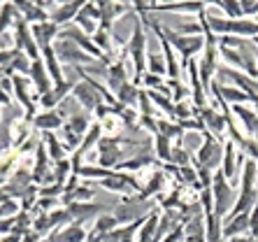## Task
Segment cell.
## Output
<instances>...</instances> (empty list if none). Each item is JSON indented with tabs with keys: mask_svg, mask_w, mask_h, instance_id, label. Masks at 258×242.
Here are the masks:
<instances>
[{
	"mask_svg": "<svg viewBox=\"0 0 258 242\" xmlns=\"http://www.w3.org/2000/svg\"><path fill=\"white\" fill-rule=\"evenodd\" d=\"M154 210H156V203H154V200L144 198L142 194H133V196H123L121 203L114 205L112 214H114V219L121 226H126V224H133V221L144 219Z\"/></svg>",
	"mask_w": 258,
	"mask_h": 242,
	"instance_id": "cell-1",
	"label": "cell"
},
{
	"mask_svg": "<svg viewBox=\"0 0 258 242\" xmlns=\"http://www.w3.org/2000/svg\"><path fill=\"white\" fill-rule=\"evenodd\" d=\"M212 196H214V214L219 219H226L230 212H233L235 203H237V194H235L233 184L223 177L221 170L214 172V179H212Z\"/></svg>",
	"mask_w": 258,
	"mask_h": 242,
	"instance_id": "cell-2",
	"label": "cell"
},
{
	"mask_svg": "<svg viewBox=\"0 0 258 242\" xmlns=\"http://www.w3.org/2000/svg\"><path fill=\"white\" fill-rule=\"evenodd\" d=\"M161 28V26H158ZM161 35L168 40V44L172 49H177L184 58H193V56L198 54L200 49H205V37L203 35H179V33H174L172 28H161Z\"/></svg>",
	"mask_w": 258,
	"mask_h": 242,
	"instance_id": "cell-3",
	"label": "cell"
},
{
	"mask_svg": "<svg viewBox=\"0 0 258 242\" xmlns=\"http://www.w3.org/2000/svg\"><path fill=\"white\" fill-rule=\"evenodd\" d=\"M54 51L60 63H68V66H75V68H84V66H89L91 60H96V58H91L89 54H84L72 40H66V37H58V40H56Z\"/></svg>",
	"mask_w": 258,
	"mask_h": 242,
	"instance_id": "cell-4",
	"label": "cell"
},
{
	"mask_svg": "<svg viewBox=\"0 0 258 242\" xmlns=\"http://www.w3.org/2000/svg\"><path fill=\"white\" fill-rule=\"evenodd\" d=\"M72 96H75V100H77L79 105H82V109H84V112H89V114H91V112H96V109L105 103V100H102V96H100V91L91 84V82H86V79H82V77L75 82Z\"/></svg>",
	"mask_w": 258,
	"mask_h": 242,
	"instance_id": "cell-5",
	"label": "cell"
},
{
	"mask_svg": "<svg viewBox=\"0 0 258 242\" xmlns=\"http://www.w3.org/2000/svg\"><path fill=\"white\" fill-rule=\"evenodd\" d=\"M221 161H223V147L219 145L210 133H205V145L200 147V151L196 154V161H193V163L205 165L207 170L216 172L219 165H221Z\"/></svg>",
	"mask_w": 258,
	"mask_h": 242,
	"instance_id": "cell-6",
	"label": "cell"
},
{
	"mask_svg": "<svg viewBox=\"0 0 258 242\" xmlns=\"http://www.w3.org/2000/svg\"><path fill=\"white\" fill-rule=\"evenodd\" d=\"M235 142L230 140V142H226L223 145V161H221V172H223V177L228 182H233V179H237V177L242 175V168H244V154L242 151H237L235 149Z\"/></svg>",
	"mask_w": 258,
	"mask_h": 242,
	"instance_id": "cell-7",
	"label": "cell"
},
{
	"mask_svg": "<svg viewBox=\"0 0 258 242\" xmlns=\"http://www.w3.org/2000/svg\"><path fill=\"white\" fill-rule=\"evenodd\" d=\"M140 17L135 12H128L123 14V17H119L114 21V26H112V30H109V35H112V44H119V47H126L128 42H131L133 37V30H135V26H138Z\"/></svg>",
	"mask_w": 258,
	"mask_h": 242,
	"instance_id": "cell-8",
	"label": "cell"
},
{
	"mask_svg": "<svg viewBox=\"0 0 258 242\" xmlns=\"http://www.w3.org/2000/svg\"><path fill=\"white\" fill-rule=\"evenodd\" d=\"M72 89H75V82H70V79L60 82V84H54V89L49 91V93H44V96L37 98V105H40L44 112H49V109H56L68 96H72Z\"/></svg>",
	"mask_w": 258,
	"mask_h": 242,
	"instance_id": "cell-9",
	"label": "cell"
},
{
	"mask_svg": "<svg viewBox=\"0 0 258 242\" xmlns=\"http://www.w3.org/2000/svg\"><path fill=\"white\" fill-rule=\"evenodd\" d=\"M28 79H30V84H33V89H35V98L44 96V93H49V91L54 89V82H51V77H49L47 66H44L42 58L33 60L30 73H28Z\"/></svg>",
	"mask_w": 258,
	"mask_h": 242,
	"instance_id": "cell-10",
	"label": "cell"
},
{
	"mask_svg": "<svg viewBox=\"0 0 258 242\" xmlns=\"http://www.w3.org/2000/svg\"><path fill=\"white\" fill-rule=\"evenodd\" d=\"M68 212H70V219L75 224L84 226L89 219H98L107 210L102 205H98V203H72V205H68Z\"/></svg>",
	"mask_w": 258,
	"mask_h": 242,
	"instance_id": "cell-11",
	"label": "cell"
},
{
	"mask_svg": "<svg viewBox=\"0 0 258 242\" xmlns=\"http://www.w3.org/2000/svg\"><path fill=\"white\" fill-rule=\"evenodd\" d=\"M210 91L214 93L216 100H221L223 109H228V105H226V103L242 105V103H246V100H251V96H246L244 91H240L237 86H221L219 82H212Z\"/></svg>",
	"mask_w": 258,
	"mask_h": 242,
	"instance_id": "cell-12",
	"label": "cell"
},
{
	"mask_svg": "<svg viewBox=\"0 0 258 242\" xmlns=\"http://www.w3.org/2000/svg\"><path fill=\"white\" fill-rule=\"evenodd\" d=\"M82 7H84L82 0H75V3H72V0L70 3H58V7L51 12V24H56L58 28L75 24V19H77V14L82 12Z\"/></svg>",
	"mask_w": 258,
	"mask_h": 242,
	"instance_id": "cell-13",
	"label": "cell"
},
{
	"mask_svg": "<svg viewBox=\"0 0 258 242\" xmlns=\"http://www.w3.org/2000/svg\"><path fill=\"white\" fill-rule=\"evenodd\" d=\"M30 126L35 128V131H42V133H56L60 128L66 126V119L56 112V109H49V112H37V116L33 119Z\"/></svg>",
	"mask_w": 258,
	"mask_h": 242,
	"instance_id": "cell-14",
	"label": "cell"
},
{
	"mask_svg": "<svg viewBox=\"0 0 258 242\" xmlns=\"http://www.w3.org/2000/svg\"><path fill=\"white\" fill-rule=\"evenodd\" d=\"M30 33H33V37H35V44L40 47V51H42V49H47V47H54V42L58 40L60 28L56 24H51V21H47V24L30 26Z\"/></svg>",
	"mask_w": 258,
	"mask_h": 242,
	"instance_id": "cell-15",
	"label": "cell"
},
{
	"mask_svg": "<svg viewBox=\"0 0 258 242\" xmlns=\"http://www.w3.org/2000/svg\"><path fill=\"white\" fill-rule=\"evenodd\" d=\"M89 233L84 230V226L79 224H68L63 228H56L51 235L47 237V242H86Z\"/></svg>",
	"mask_w": 258,
	"mask_h": 242,
	"instance_id": "cell-16",
	"label": "cell"
},
{
	"mask_svg": "<svg viewBox=\"0 0 258 242\" xmlns=\"http://www.w3.org/2000/svg\"><path fill=\"white\" fill-rule=\"evenodd\" d=\"M14 5H17L19 17L24 19L28 26L47 24V21H51V19H49V14L44 12V10L37 5V3H14Z\"/></svg>",
	"mask_w": 258,
	"mask_h": 242,
	"instance_id": "cell-17",
	"label": "cell"
},
{
	"mask_svg": "<svg viewBox=\"0 0 258 242\" xmlns=\"http://www.w3.org/2000/svg\"><path fill=\"white\" fill-rule=\"evenodd\" d=\"M198 116L200 121L205 124V128H210L214 135H223L226 133V116L219 112V109H214V107H203V109H198Z\"/></svg>",
	"mask_w": 258,
	"mask_h": 242,
	"instance_id": "cell-18",
	"label": "cell"
},
{
	"mask_svg": "<svg viewBox=\"0 0 258 242\" xmlns=\"http://www.w3.org/2000/svg\"><path fill=\"white\" fill-rule=\"evenodd\" d=\"M249 233V214H235V217L223 219V237L233 240V237H242Z\"/></svg>",
	"mask_w": 258,
	"mask_h": 242,
	"instance_id": "cell-19",
	"label": "cell"
},
{
	"mask_svg": "<svg viewBox=\"0 0 258 242\" xmlns=\"http://www.w3.org/2000/svg\"><path fill=\"white\" fill-rule=\"evenodd\" d=\"M142 221L144 219L126 224V226H119V228H114L112 233H107V235L102 237V242H138V233H140Z\"/></svg>",
	"mask_w": 258,
	"mask_h": 242,
	"instance_id": "cell-20",
	"label": "cell"
},
{
	"mask_svg": "<svg viewBox=\"0 0 258 242\" xmlns=\"http://www.w3.org/2000/svg\"><path fill=\"white\" fill-rule=\"evenodd\" d=\"M42 60H44V66H47V73H49V77H51L54 84L66 82V75H63V68H60V60H58V56H56L54 47L42 49Z\"/></svg>",
	"mask_w": 258,
	"mask_h": 242,
	"instance_id": "cell-21",
	"label": "cell"
},
{
	"mask_svg": "<svg viewBox=\"0 0 258 242\" xmlns=\"http://www.w3.org/2000/svg\"><path fill=\"white\" fill-rule=\"evenodd\" d=\"M158 221H161V210L156 207L151 214L144 217L142 226H140V233H138V242H154V237L158 233Z\"/></svg>",
	"mask_w": 258,
	"mask_h": 242,
	"instance_id": "cell-22",
	"label": "cell"
},
{
	"mask_svg": "<svg viewBox=\"0 0 258 242\" xmlns=\"http://www.w3.org/2000/svg\"><path fill=\"white\" fill-rule=\"evenodd\" d=\"M102 135H105V131H102L100 121H93L89 128V133L84 135V140H82V145H79V149L75 151V154H79V156L84 158V154H89L91 149H98V142L102 140Z\"/></svg>",
	"mask_w": 258,
	"mask_h": 242,
	"instance_id": "cell-23",
	"label": "cell"
},
{
	"mask_svg": "<svg viewBox=\"0 0 258 242\" xmlns=\"http://www.w3.org/2000/svg\"><path fill=\"white\" fill-rule=\"evenodd\" d=\"M42 145H44L49 158H51L54 163H58V161H66L68 154H70V151L66 149V145H63V142H60V140L56 138L54 133H44L42 135Z\"/></svg>",
	"mask_w": 258,
	"mask_h": 242,
	"instance_id": "cell-24",
	"label": "cell"
},
{
	"mask_svg": "<svg viewBox=\"0 0 258 242\" xmlns=\"http://www.w3.org/2000/svg\"><path fill=\"white\" fill-rule=\"evenodd\" d=\"M233 112H235V116L242 121V126H244L246 133L258 135V114H256V109H249V107H244V105H233Z\"/></svg>",
	"mask_w": 258,
	"mask_h": 242,
	"instance_id": "cell-25",
	"label": "cell"
},
{
	"mask_svg": "<svg viewBox=\"0 0 258 242\" xmlns=\"http://www.w3.org/2000/svg\"><path fill=\"white\" fill-rule=\"evenodd\" d=\"M242 187L240 191H253L258 187V163L253 158H246L244 161V168H242V175H240Z\"/></svg>",
	"mask_w": 258,
	"mask_h": 242,
	"instance_id": "cell-26",
	"label": "cell"
},
{
	"mask_svg": "<svg viewBox=\"0 0 258 242\" xmlns=\"http://www.w3.org/2000/svg\"><path fill=\"white\" fill-rule=\"evenodd\" d=\"M140 91L142 89H138L133 82H128V84H123L119 91H116L114 98L121 107H135V105L140 103Z\"/></svg>",
	"mask_w": 258,
	"mask_h": 242,
	"instance_id": "cell-27",
	"label": "cell"
},
{
	"mask_svg": "<svg viewBox=\"0 0 258 242\" xmlns=\"http://www.w3.org/2000/svg\"><path fill=\"white\" fill-rule=\"evenodd\" d=\"M107 84L109 89L119 91L123 84H128V73H126V66H123V60H116V63H112L107 70Z\"/></svg>",
	"mask_w": 258,
	"mask_h": 242,
	"instance_id": "cell-28",
	"label": "cell"
},
{
	"mask_svg": "<svg viewBox=\"0 0 258 242\" xmlns=\"http://www.w3.org/2000/svg\"><path fill=\"white\" fill-rule=\"evenodd\" d=\"M19 19L21 17H19V12H17V5H14V3H3V5H0V35H5L12 26H17Z\"/></svg>",
	"mask_w": 258,
	"mask_h": 242,
	"instance_id": "cell-29",
	"label": "cell"
},
{
	"mask_svg": "<svg viewBox=\"0 0 258 242\" xmlns=\"http://www.w3.org/2000/svg\"><path fill=\"white\" fill-rule=\"evenodd\" d=\"M165 182H168V177L163 175L161 170H158V172H154L149 179L144 182L142 196H144V198H149V200H154V196H161V194H163V189H165Z\"/></svg>",
	"mask_w": 258,
	"mask_h": 242,
	"instance_id": "cell-30",
	"label": "cell"
},
{
	"mask_svg": "<svg viewBox=\"0 0 258 242\" xmlns=\"http://www.w3.org/2000/svg\"><path fill=\"white\" fill-rule=\"evenodd\" d=\"M203 3H174V5H149V10H161V12H188V14H203Z\"/></svg>",
	"mask_w": 258,
	"mask_h": 242,
	"instance_id": "cell-31",
	"label": "cell"
},
{
	"mask_svg": "<svg viewBox=\"0 0 258 242\" xmlns=\"http://www.w3.org/2000/svg\"><path fill=\"white\" fill-rule=\"evenodd\" d=\"M147 70H149V75H156V77L168 75V68H165V56H163V51H149V54H147Z\"/></svg>",
	"mask_w": 258,
	"mask_h": 242,
	"instance_id": "cell-32",
	"label": "cell"
},
{
	"mask_svg": "<svg viewBox=\"0 0 258 242\" xmlns=\"http://www.w3.org/2000/svg\"><path fill=\"white\" fill-rule=\"evenodd\" d=\"M181 147L188 151V154H198L200 147L205 145V133H198V131H186L181 135Z\"/></svg>",
	"mask_w": 258,
	"mask_h": 242,
	"instance_id": "cell-33",
	"label": "cell"
},
{
	"mask_svg": "<svg viewBox=\"0 0 258 242\" xmlns=\"http://www.w3.org/2000/svg\"><path fill=\"white\" fill-rule=\"evenodd\" d=\"M75 175V168H72V158H66V161H58L54 165V182L60 184V187H66L68 179Z\"/></svg>",
	"mask_w": 258,
	"mask_h": 242,
	"instance_id": "cell-34",
	"label": "cell"
},
{
	"mask_svg": "<svg viewBox=\"0 0 258 242\" xmlns=\"http://www.w3.org/2000/svg\"><path fill=\"white\" fill-rule=\"evenodd\" d=\"M66 124H68V126H70L77 135H82V138H84V135L89 133V128H91V116H89V112H79V114L70 116Z\"/></svg>",
	"mask_w": 258,
	"mask_h": 242,
	"instance_id": "cell-35",
	"label": "cell"
},
{
	"mask_svg": "<svg viewBox=\"0 0 258 242\" xmlns=\"http://www.w3.org/2000/svg\"><path fill=\"white\" fill-rule=\"evenodd\" d=\"M158 135H163V138L168 140H181V135H184V128L179 126V124H172V121H165V119H158Z\"/></svg>",
	"mask_w": 258,
	"mask_h": 242,
	"instance_id": "cell-36",
	"label": "cell"
},
{
	"mask_svg": "<svg viewBox=\"0 0 258 242\" xmlns=\"http://www.w3.org/2000/svg\"><path fill=\"white\" fill-rule=\"evenodd\" d=\"M154 151H156L158 161H172V147H170V140L163 138V135H154Z\"/></svg>",
	"mask_w": 258,
	"mask_h": 242,
	"instance_id": "cell-37",
	"label": "cell"
},
{
	"mask_svg": "<svg viewBox=\"0 0 258 242\" xmlns=\"http://www.w3.org/2000/svg\"><path fill=\"white\" fill-rule=\"evenodd\" d=\"M216 10H221V14L228 19H244L240 0H221V3H216Z\"/></svg>",
	"mask_w": 258,
	"mask_h": 242,
	"instance_id": "cell-38",
	"label": "cell"
},
{
	"mask_svg": "<svg viewBox=\"0 0 258 242\" xmlns=\"http://www.w3.org/2000/svg\"><path fill=\"white\" fill-rule=\"evenodd\" d=\"M58 133L63 135V140H60V142H63V145H66V149H68V151H72V154H75V151L79 149V145H82V140H84L82 135L75 133V131H72V128L68 126V124H66L63 128H60Z\"/></svg>",
	"mask_w": 258,
	"mask_h": 242,
	"instance_id": "cell-39",
	"label": "cell"
},
{
	"mask_svg": "<svg viewBox=\"0 0 258 242\" xmlns=\"http://www.w3.org/2000/svg\"><path fill=\"white\" fill-rule=\"evenodd\" d=\"M56 112H58V114L68 121V119H70V116L79 114V112H84V109H82V105H79L77 100H75V96H68L66 100H63V103H60L58 107H56Z\"/></svg>",
	"mask_w": 258,
	"mask_h": 242,
	"instance_id": "cell-40",
	"label": "cell"
},
{
	"mask_svg": "<svg viewBox=\"0 0 258 242\" xmlns=\"http://www.w3.org/2000/svg\"><path fill=\"white\" fill-rule=\"evenodd\" d=\"M66 221H72L68 207H56L54 212H49V226H51V230H54V228H63V224H66Z\"/></svg>",
	"mask_w": 258,
	"mask_h": 242,
	"instance_id": "cell-41",
	"label": "cell"
},
{
	"mask_svg": "<svg viewBox=\"0 0 258 242\" xmlns=\"http://www.w3.org/2000/svg\"><path fill=\"white\" fill-rule=\"evenodd\" d=\"M170 165H174V168H186V165H191V154L181 145L172 147V161H170Z\"/></svg>",
	"mask_w": 258,
	"mask_h": 242,
	"instance_id": "cell-42",
	"label": "cell"
},
{
	"mask_svg": "<svg viewBox=\"0 0 258 242\" xmlns=\"http://www.w3.org/2000/svg\"><path fill=\"white\" fill-rule=\"evenodd\" d=\"M19 212H21V203L19 200H5V203H0V221L3 219H12V217H17Z\"/></svg>",
	"mask_w": 258,
	"mask_h": 242,
	"instance_id": "cell-43",
	"label": "cell"
},
{
	"mask_svg": "<svg viewBox=\"0 0 258 242\" xmlns=\"http://www.w3.org/2000/svg\"><path fill=\"white\" fill-rule=\"evenodd\" d=\"M168 89H172V103H181L186 98V86L181 84L179 79H168Z\"/></svg>",
	"mask_w": 258,
	"mask_h": 242,
	"instance_id": "cell-44",
	"label": "cell"
},
{
	"mask_svg": "<svg viewBox=\"0 0 258 242\" xmlns=\"http://www.w3.org/2000/svg\"><path fill=\"white\" fill-rule=\"evenodd\" d=\"M14 161H17V158H14V156L5 158V161H0V189L5 187L7 182H10V177H12V168H14Z\"/></svg>",
	"mask_w": 258,
	"mask_h": 242,
	"instance_id": "cell-45",
	"label": "cell"
},
{
	"mask_svg": "<svg viewBox=\"0 0 258 242\" xmlns=\"http://www.w3.org/2000/svg\"><path fill=\"white\" fill-rule=\"evenodd\" d=\"M140 114L142 116H151L154 114V103H151V98L147 91H140Z\"/></svg>",
	"mask_w": 258,
	"mask_h": 242,
	"instance_id": "cell-46",
	"label": "cell"
},
{
	"mask_svg": "<svg viewBox=\"0 0 258 242\" xmlns=\"http://www.w3.org/2000/svg\"><path fill=\"white\" fill-rule=\"evenodd\" d=\"M142 84L147 86V91H158V89L165 86L163 84V77H156V75H149V73L142 77Z\"/></svg>",
	"mask_w": 258,
	"mask_h": 242,
	"instance_id": "cell-47",
	"label": "cell"
},
{
	"mask_svg": "<svg viewBox=\"0 0 258 242\" xmlns=\"http://www.w3.org/2000/svg\"><path fill=\"white\" fill-rule=\"evenodd\" d=\"M249 233L253 240H258V203L253 205V210L249 212Z\"/></svg>",
	"mask_w": 258,
	"mask_h": 242,
	"instance_id": "cell-48",
	"label": "cell"
},
{
	"mask_svg": "<svg viewBox=\"0 0 258 242\" xmlns=\"http://www.w3.org/2000/svg\"><path fill=\"white\" fill-rule=\"evenodd\" d=\"M40 145H42V142H40V140L35 138V133H33V135H30V138L24 142V145L19 147V154H28V151H37V147H40Z\"/></svg>",
	"mask_w": 258,
	"mask_h": 242,
	"instance_id": "cell-49",
	"label": "cell"
},
{
	"mask_svg": "<svg viewBox=\"0 0 258 242\" xmlns=\"http://www.w3.org/2000/svg\"><path fill=\"white\" fill-rule=\"evenodd\" d=\"M242 12H244V17H253V14H258V3H249V0H242Z\"/></svg>",
	"mask_w": 258,
	"mask_h": 242,
	"instance_id": "cell-50",
	"label": "cell"
},
{
	"mask_svg": "<svg viewBox=\"0 0 258 242\" xmlns=\"http://www.w3.org/2000/svg\"><path fill=\"white\" fill-rule=\"evenodd\" d=\"M10 105H14V98L7 91L0 89V107H10Z\"/></svg>",
	"mask_w": 258,
	"mask_h": 242,
	"instance_id": "cell-51",
	"label": "cell"
},
{
	"mask_svg": "<svg viewBox=\"0 0 258 242\" xmlns=\"http://www.w3.org/2000/svg\"><path fill=\"white\" fill-rule=\"evenodd\" d=\"M21 242H40V233H35V230H28L26 235H21Z\"/></svg>",
	"mask_w": 258,
	"mask_h": 242,
	"instance_id": "cell-52",
	"label": "cell"
},
{
	"mask_svg": "<svg viewBox=\"0 0 258 242\" xmlns=\"http://www.w3.org/2000/svg\"><path fill=\"white\" fill-rule=\"evenodd\" d=\"M0 242H21V237L19 235H5V237H0Z\"/></svg>",
	"mask_w": 258,
	"mask_h": 242,
	"instance_id": "cell-53",
	"label": "cell"
},
{
	"mask_svg": "<svg viewBox=\"0 0 258 242\" xmlns=\"http://www.w3.org/2000/svg\"><path fill=\"white\" fill-rule=\"evenodd\" d=\"M228 242H253V237L242 235V237H233V240H228Z\"/></svg>",
	"mask_w": 258,
	"mask_h": 242,
	"instance_id": "cell-54",
	"label": "cell"
},
{
	"mask_svg": "<svg viewBox=\"0 0 258 242\" xmlns=\"http://www.w3.org/2000/svg\"><path fill=\"white\" fill-rule=\"evenodd\" d=\"M253 242H258V240H253Z\"/></svg>",
	"mask_w": 258,
	"mask_h": 242,
	"instance_id": "cell-55",
	"label": "cell"
}]
</instances>
